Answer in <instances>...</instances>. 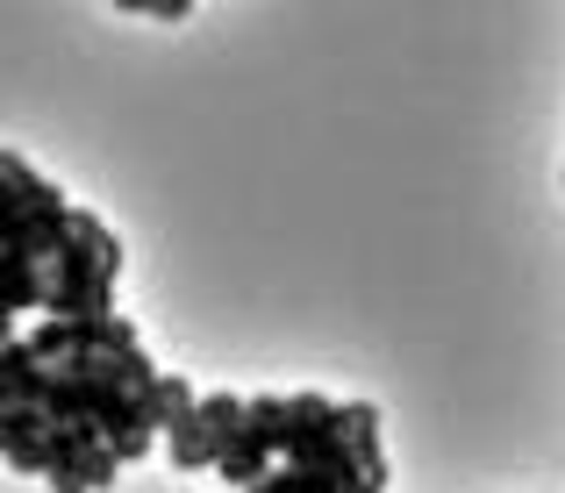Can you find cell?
I'll return each instance as SVG.
<instances>
[{
  "label": "cell",
  "mask_w": 565,
  "mask_h": 493,
  "mask_svg": "<svg viewBox=\"0 0 565 493\" xmlns=\"http://www.w3.org/2000/svg\"><path fill=\"white\" fill-rule=\"evenodd\" d=\"M115 279H122V244L100 215H72V244L51 258V301L43 315H65V322H94L115 315Z\"/></svg>",
  "instance_id": "6da1fadb"
},
{
  "label": "cell",
  "mask_w": 565,
  "mask_h": 493,
  "mask_svg": "<svg viewBox=\"0 0 565 493\" xmlns=\"http://www.w3.org/2000/svg\"><path fill=\"white\" fill-rule=\"evenodd\" d=\"M115 472H122V458L94 422H57L51 415V465H43L51 493H100Z\"/></svg>",
  "instance_id": "7a4b0ae2"
},
{
  "label": "cell",
  "mask_w": 565,
  "mask_h": 493,
  "mask_svg": "<svg viewBox=\"0 0 565 493\" xmlns=\"http://www.w3.org/2000/svg\"><path fill=\"white\" fill-rule=\"evenodd\" d=\"M0 458L14 472H43L51 465V415L36 400H0Z\"/></svg>",
  "instance_id": "3957f363"
},
{
  "label": "cell",
  "mask_w": 565,
  "mask_h": 493,
  "mask_svg": "<svg viewBox=\"0 0 565 493\" xmlns=\"http://www.w3.org/2000/svg\"><path fill=\"white\" fill-rule=\"evenodd\" d=\"M51 301V265L36 258H14V250H0V315H22V308H43Z\"/></svg>",
  "instance_id": "277c9868"
},
{
  "label": "cell",
  "mask_w": 565,
  "mask_h": 493,
  "mask_svg": "<svg viewBox=\"0 0 565 493\" xmlns=\"http://www.w3.org/2000/svg\"><path fill=\"white\" fill-rule=\"evenodd\" d=\"M201 429H207L215 465H222V451H230V443H244V429H250V400L244 394H207L201 400Z\"/></svg>",
  "instance_id": "5b68a950"
},
{
  "label": "cell",
  "mask_w": 565,
  "mask_h": 493,
  "mask_svg": "<svg viewBox=\"0 0 565 493\" xmlns=\"http://www.w3.org/2000/svg\"><path fill=\"white\" fill-rule=\"evenodd\" d=\"M0 186H8V193H0V207H65V193H57L43 172H29L14 151L0 158Z\"/></svg>",
  "instance_id": "8992f818"
},
{
  "label": "cell",
  "mask_w": 565,
  "mask_h": 493,
  "mask_svg": "<svg viewBox=\"0 0 565 493\" xmlns=\"http://www.w3.org/2000/svg\"><path fill=\"white\" fill-rule=\"evenodd\" d=\"M115 8H129V14H158V0H115Z\"/></svg>",
  "instance_id": "52a82bcc"
}]
</instances>
